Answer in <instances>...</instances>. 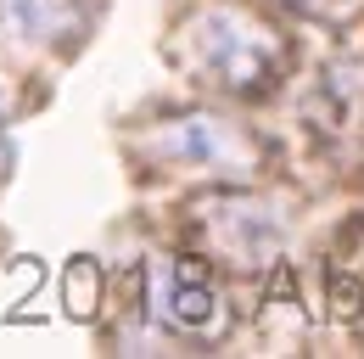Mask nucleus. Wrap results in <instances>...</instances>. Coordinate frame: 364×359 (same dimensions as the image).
Masks as SVG:
<instances>
[{"instance_id": "7ed1b4c3", "label": "nucleus", "mask_w": 364, "mask_h": 359, "mask_svg": "<svg viewBox=\"0 0 364 359\" xmlns=\"http://www.w3.org/2000/svg\"><path fill=\"white\" fill-rule=\"evenodd\" d=\"M157 303H163V320H168V326L202 331V326L219 314V292H213V281H208V264H196V259L174 264L168 275H163Z\"/></svg>"}, {"instance_id": "423d86ee", "label": "nucleus", "mask_w": 364, "mask_h": 359, "mask_svg": "<svg viewBox=\"0 0 364 359\" xmlns=\"http://www.w3.org/2000/svg\"><path fill=\"white\" fill-rule=\"evenodd\" d=\"M0 118H6V90H0Z\"/></svg>"}, {"instance_id": "f257e3e1", "label": "nucleus", "mask_w": 364, "mask_h": 359, "mask_svg": "<svg viewBox=\"0 0 364 359\" xmlns=\"http://www.w3.org/2000/svg\"><path fill=\"white\" fill-rule=\"evenodd\" d=\"M185 40H191V62L225 90H258L280 68V40L241 6H202Z\"/></svg>"}, {"instance_id": "20e7f679", "label": "nucleus", "mask_w": 364, "mask_h": 359, "mask_svg": "<svg viewBox=\"0 0 364 359\" xmlns=\"http://www.w3.org/2000/svg\"><path fill=\"white\" fill-rule=\"evenodd\" d=\"M62 303H68L73 320H90L101 309V264L95 259H73L68 264V275H62Z\"/></svg>"}, {"instance_id": "f03ea898", "label": "nucleus", "mask_w": 364, "mask_h": 359, "mask_svg": "<svg viewBox=\"0 0 364 359\" xmlns=\"http://www.w3.org/2000/svg\"><path fill=\"white\" fill-rule=\"evenodd\" d=\"M163 163H196V169H247V140L235 124L213 118V113H180L168 124H157L146 140Z\"/></svg>"}, {"instance_id": "39448f33", "label": "nucleus", "mask_w": 364, "mask_h": 359, "mask_svg": "<svg viewBox=\"0 0 364 359\" xmlns=\"http://www.w3.org/2000/svg\"><path fill=\"white\" fill-rule=\"evenodd\" d=\"M331 298H336V314H359L364 309V286H359V281H348V275H336Z\"/></svg>"}]
</instances>
